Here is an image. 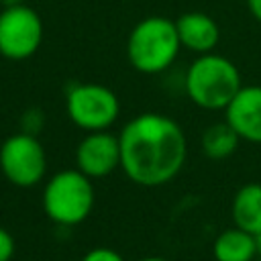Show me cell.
<instances>
[{
  "label": "cell",
  "instance_id": "1",
  "mask_svg": "<svg viewBox=\"0 0 261 261\" xmlns=\"http://www.w3.org/2000/svg\"><path fill=\"white\" fill-rule=\"evenodd\" d=\"M120 169L143 188L169 184L188 159L184 128L161 112H143L118 133Z\"/></svg>",
  "mask_w": 261,
  "mask_h": 261
},
{
  "label": "cell",
  "instance_id": "2",
  "mask_svg": "<svg viewBox=\"0 0 261 261\" xmlns=\"http://www.w3.org/2000/svg\"><path fill=\"white\" fill-rule=\"evenodd\" d=\"M181 51L175 20L167 16H145L126 39L128 63L147 75H157L173 65Z\"/></svg>",
  "mask_w": 261,
  "mask_h": 261
},
{
  "label": "cell",
  "instance_id": "3",
  "mask_svg": "<svg viewBox=\"0 0 261 261\" xmlns=\"http://www.w3.org/2000/svg\"><path fill=\"white\" fill-rule=\"evenodd\" d=\"M186 94L204 110H226L243 88L239 67L224 55H198L186 71Z\"/></svg>",
  "mask_w": 261,
  "mask_h": 261
},
{
  "label": "cell",
  "instance_id": "4",
  "mask_svg": "<svg viewBox=\"0 0 261 261\" xmlns=\"http://www.w3.org/2000/svg\"><path fill=\"white\" fill-rule=\"evenodd\" d=\"M41 202L43 212L53 224H82L94 210V184L80 169H61L45 181Z\"/></svg>",
  "mask_w": 261,
  "mask_h": 261
},
{
  "label": "cell",
  "instance_id": "5",
  "mask_svg": "<svg viewBox=\"0 0 261 261\" xmlns=\"http://www.w3.org/2000/svg\"><path fill=\"white\" fill-rule=\"evenodd\" d=\"M67 118L86 133L108 130L120 114L118 96L96 82L73 84L65 94Z\"/></svg>",
  "mask_w": 261,
  "mask_h": 261
},
{
  "label": "cell",
  "instance_id": "6",
  "mask_svg": "<svg viewBox=\"0 0 261 261\" xmlns=\"http://www.w3.org/2000/svg\"><path fill=\"white\" fill-rule=\"evenodd\" d=\"M0 171L16 188H33L47 173L43 143L27 130L14 133L0 145Z\"/></svg>",
  "mask_w": 261,
  "mask_h": 261
},
{
  "label": "cell",
  "instance_id": "7",
  "mask_svg": "<svg viewBox=\"0 0 261 261\" xmlns=\"http://www.w3.org/2000/svg\"><path fill=\"white\" fill-rule=\"evenodd\" d=\"M43 43V20L27 4H10L0 12V55L10 61L33 57Z\"/></svg>",
  "mask_w": 261,
  "mask_h": 261
},
{
  "label": "cell",
  "instance_id": "8",
  "mask_svg": "<svg viewBox=\"0 0 261 261\" xmlns=\"http://www.w3.org/2000/svg\"><path fill=\"white\" fill-rule=\"evenodd\" d=\"M120 167V143L118 135L108 130L86 133L75 149V169H80L90 179H100L110 175Z\"/></svg>",
  "mask_w": 261,
  "mask_h": 261
},
{
  "label": "cell",
  "instance_id": "9",
  "mask_svg": "<svg viewBox=\"0 0 261 261\" xmlns=\"http://www.w3.org/2000/svg\"><path fill=\"white\" fill-rule=\"evenodd\" d=\"M224 112L239 139L261 145V86H243Z\"/></svg>",
  "mask_w": 261,
  "mask_h": 261
},
{
  "label": "cell",
  "instance_id": "10",
  "mask_svg": "<svg viewBox=\"0 0 261 261\" xmlns=\"http://www.w3.org/2000/svg\"><path fill=\"white\" fill-rule=\"evenodd\" d=\"M175 29H177L181 47H186L196 55L214 53L220 41V29L216 20L206 12H198V10L184 12L175 20Z\"/></svg>",
  "mask_w": 261,
  "mask_h": 261
},
{
  "label": "cell",
  "instance_id": "11",
  "mask_svg": "<svg viewBox=\"0 0 261 261\" xmlns=\"http://www.w3.org/2000/svg\"><path fill=\"white\" fill-rule=\"evenodd\" d=\"M230 216L234 226L251 234L261 232V184L251 181L234 192L230 204Z\"/></svg>",
  "mask_w": 261,
  "mask_h": 261
},
{
  "label": "cell",
  "instance_id": "12",
  "mask_svg": "<svg viewBox=\"0 0 261 261\" xmlns=\"http://www.w3.org/2000/svg\"><path fill=\"white\" fill-rule=\"evenodd\" d=\"M212 257L214 261H253L257 257L255 234L239 226L218 232L212 243Z\"/></svg>",
  "mask_w": 261,
  "mask_h": 261
},
{
  "label": "cell",
  "instance_id": "13",
  "mask_svg": "<svg viewBox=\"0 0 261 261\" xmlns=\"http://www.w3.org/2000/svg\"><path fill=\"white\" fill-rule=\"evenodd\" d=\"M239 135L232 130V126L224 120V122H214L210 124L202 139H200V145H202V153L212 159V161H220V159H226L230 157L237 147H239Z\"/></svg>",
  "mask_w": 261,
  "mask_h": 261
},
{
  "label": "cell",
  "instance_id": "14",
  "mask_svg": "<svg viewBox=\"0 0 261 261\" xmlns=\"http://www.w3.org/2000/svg\"><path fill=\"white\" fill-rule=\"evenodd\" d=\"M82 261H124V257L110 247H94L82 257Z\"/></svg>",
  "mask_w": 261,
  "mask_h": 261
},
{
  "label": "cell",
  "instance_id": "15",
  "mask_svg": "<svg viewBox=\"0 0 261 261\" xmlns=\"http://www.w3.org/2000/svg\"><path fill=\"white\" fill-rule=\"evenodd\" d=\"M14 253H16L14 237L4 226H0V261H12Z\"/></svg>",
  "mask_w": 261,
  "mask_h": 261
},
{
  "label": "cell",
  "instance_id": "16",
  "mask_svg": "<svg viewBox=\"0 0 261 261\" xmlns=\"http://www.w3.org/2000/svg\"><path fill=\"white\" fill-rule=\"evenodd\" d=\"M247 8H249L251 16L257 22H261V0H247Z\"/></svg>",
  "mask_w": 261,
  "mask_h": 261
},
{
  "label": "cell",
  "instance_id": "17",
  "mask_svg": "<svg viewBox=\"0 0 261 261\" xmlns=\"http://www.w3.org/2000/svg\"><path fill=\"white\" fill-rule=\"evenodd\" d=\"M255 247H257V257H261V232L255 234Z\"/></svg>",
  "mask_w": 261,
  "mask_h": 261
},
{
  "label": "cell",
  "instance_id": "18",
  "mask_svg": "<svg viewBox=\"0 0 261 261\" xmlns=\"http://www.w3.org/2000/svg\"><path fill=\"white\" fill-rule=\"evenodd\" d=\"M139 261H167L165 257H157V255H153V257H143V259H139Z\"/></svg>",
  "mask_w": 261,
  "mask_h": 261
},
{
  "label": "cell",
  "instance_id": "19",
  "mask_svg": "<svg viewBox=\"0 0 261 261\" xmlns=\"http://www.w3.org/2000/svg\"><path fill=\"white\" fill-rule=\"evenodd\" d=\"M259 261H261V257H259Z\"/></svg>",
  "mask_w": 261,
  "mask_h": 261
}]
</instances>
